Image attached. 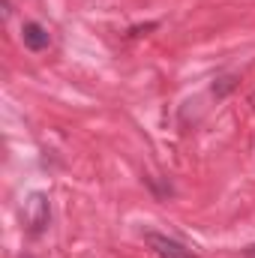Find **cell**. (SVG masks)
<instances>
[{
  "label": "cell",
  "mask_w": 255,
  "mask_h": 258,
  "mask_svg": "<svg viewBox=\"0 0 255 258\" xmlns=\"http://www.w3.org/2000/svg\"><path fill=\"white\" fill-rule=\"evenodd\" d=\"M144 243L156 258H201L186 243H180L177 237H168L162 231H144Z\"/></svg>",
  "instance_id": "1"
},
{
  "label": "cell",
  "mask_w": 255,
  "mask_h": 258,
  "mask_svg": "<svg viewBox=\"0 0 255 258\" xmlns=\"http://www.w3.org/2000/svg\"><path fill=\"white\" fill-rule=\"evenodd\" d=\"M243 255H246V258H255V243L249 246V249H246V252H243Z\"/></svg>",
  "instance_id": "3"
},
{
  "label": "cell",
  "mask_w": 255,
  "mask_h": 258,
  "mask_svg": "<svg viewBox=\"0 0 255 258\" xmlns=\"http://www.w3.org/2000/svg\"><path fill=\"white\" fill-rule=\"evenodd\" d=\"M21 39H24V45H27L30 51H45V48L51 45V33H48V27H42L39 21H24Z\"/></svg>",
  "instance_id": "2"
}]
</instances>
